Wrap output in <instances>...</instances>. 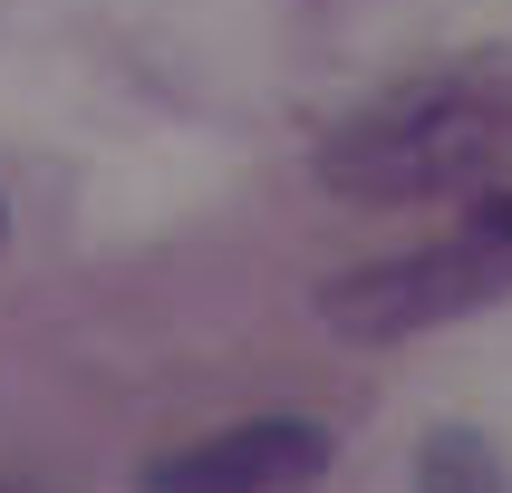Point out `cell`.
Here are the masks:
<instances>
[{"mask_svg": "<svg viewBox=\"0 0 512 493\" xmlns=\"http://www.w3.org/2000/svg\"><path fill=\"white\" fill-rule=\"evenodd\" d=\"M484 232H493V242H503V252H512V194H503V203H493V213H484Z\"/></svg>", "mask_w": 512, "mask_h": 493, "instance_id": "5", "label": "cell"}, {"mask_svg": "<svg viewBox=\"0 0 512 493\" xmlns=\"http://www.w3.org/2000/svg\"><path fill=\"white\" fill-rule=\"evenodd\" d=\"M329 474V426L310 416H242L145 464V493H300Z\"/></svg>", "mask_w": 512, "mask_h": 493, "instance_id": "3", "label": "cell"}, {"mask_svg": "<svg viewBox=\"0 0 512 493\" xmlns=\"http://www.w3.org/2000/svg\"><path fill=\"white\" fill-rule=\"evenodd\" d=\"M512 281V252L503 242H445V252H397V261H368V271H339V281L319 290V319L339 329V339H416V329H445V319L484 310L493 290Z\"/></svg>", "mask_w": 512, "mask_h": 493, "instance_id": "2", "label": "cell"}, {"mask_svg": "<svg viewBox=\"0 0 512 493\" xmlns=\"http://www.w3.org/2000/svg\"><path fill=\"white\" fill-rule=\"evenodd\" d=\"M416 493H503V455L474 426H435L416 445Z\"/></svg>", "mask_w": 512, "mask_h": 493, "instance_id": "4", "label": "cell"}, {"mask_svg": "<svg viewBox=\"0 0 512 493\" xmlns=\"http://www.w3.org/2000/svg\"><path fill=\"white\" fill-rule=\"evenodd\" d=\"M0 232H10V213H0Z\"/></svg>", "mask_w": 512, "mask_h": 493, "instance_id": "6", "label": "cell"}, {"mask_svg": "<svg viewBox=\"0 0 512 493\" xmlns=\"http://www.w3.org/2000/svg\"><path fill=\"white\" fill-rule=\"evenodd\" d=\"M512 165V87L503 78H416L387 87L319 145V184L348 203H435Z\"/></svg>", "mask_w": 512, "mask_h": 493, "instance_id": "1", "label": "cell"}]
</instances>
